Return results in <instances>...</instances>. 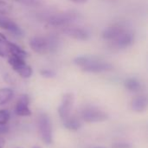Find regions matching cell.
Listing matches in <instances>:
<instances>
[{"label":"cell","mask_w":148,"mask_h":148,"mask_svg":"<svg viewBox=\"0 0 148 148\" xmlns=\"http://www.w3.org/2000/svg\"><path fill=\"white\" fill-rule=\"evenodd\" d=\"M74 63L82 71L88 73H101L113 69V65L95 56H82L74 59Z\"/></svg>","instance_id":"1"},{"label":"cell","mask_w":148,"mask_h":148,"mask_svg":"<svg viewBox=\"0 0 148 148\" xmlns=\"http://www.w3.org/2000/svg\"><path fill=\"white\" fill-rule=\"evenodd\" d=\"M31 49L40 55L54 53L59 47V39L55 35L50 36H35L29 39Z\"/></svg>","instance_id":"2"},{"label":"cell","mask_w":148,"mask_h":148,"mask_svg":"<svg viewBox=\"0 0 148 148\" xmlns=\"http://www.w3.org/2000/svg\"><path fill=\"white\" fill-rule=\"evenodd\" d=\"M78 17L79 14L74 11L62 12L49 16V18L47 19V23L52 27H62L73 23Z\"/></svg>","instance_id":"3"},{"label":"cell","mask_w":148,"mask_h":148,"mask_svg":"<svg viewBox=\"0 0 148 148\" xmlns=\"http://www.w3.org/2000/svg\"><path fill=\"white\" fill-rule=\"evenodd\" d=\"M38 127L42 140L46 145H50L53 141L52 127L50 119L46 114H41L38 117Z\"/></svg>","instance_id":"4"},{"label":"cell","mask_w":148,"mask_h":148,"mask_svg":"<svg viewBox=\"0 0 148 148\" xmlns=\"http://www.w3.org/2000/svg\"><path fill=\"white\" fill-rule=\"evenodd\" d=\"M82 118L84 121L88 123H95V122H102L106 121L108 116V114L99 110L95 108H88L82 111Z\"/></svg>","instance_id":"5"},{"label":"cell","mask_w":148,"mask_h":148,"mask_svg":"<svg viewBox=\"0 0 148 148\" xmlns=\"http://www.w3.org/2000/svg\"><path fill=\"white\" fill-rule=\"evenodd\" d=\"M74 101H75V97H74L73 94L67 93V94L63 95V96L62 98L61 105L58 108L59 115L62 121L70 116V114H71V111H72V108L74 106Z\"/></svg>","instance_id":"6"},{"label":"cell","mask_w":148,"mask_h":148,"mask_svg":"<svg viewBox=\"0 0 148 148\" xmlns=\"http://www.w3.org/2000/svg\"><path fill=\"white\" fill-rule=\"evenodd\" d=\"M134 42V35L128 30H124L114 40H113V43L118 49H126L131 46Z\"/></svg>","instance_id":"7"},{"label":"cell","mask_w":148,"mask_h":148,"mask_svg":"<svg viewBox=\"0 0 148 148\" xmlns=\"http://www.w3.org/2000/svg\"><path fill=\"white\" fill-rule=\"evenodd\" d=\"M29 99L27 95H21L15 106V113L18 116H30L31 115V111L29 108Z\"/></svg>","instance_id":"8"},{"label":"cell","mask_w":148,"mask_h":148,"mask_svg":"<svg viewBox=\"0 0 148 148\" xmlns=\"http://www.w3.org/2000/svg\"><path fill=\"white\" fill-rule=\"evenodd\" d=\"M62 31L65 35L75 40L87 41L90 37V33L87 29L82 28H77V27L64 28Z\"/></svg>","instance_id":"9"},{"label":"cell","mask_w":148,"mask_h":148,"mask_svg":"<svg viewBox=\"0 0 148 148\" xmlns=\"http://www.w3.org/2000/svg\"><path fill=\"white\" fill-rule=\"evenodd\" d=\"M0 28L10 32L16 36H22L23 34L21 28L15 22L3 16H0Z\"/></svg>","instance_id":"10"},{"label":"cell","mask_w":148,"mask_h":148,"mask_svg":"<svg viewBox=\"0 0 148 148\" xmlns=\"http://www.w3.org/2000/svg\"><path fill=\"white\" fill-rule=\"evenodd\" d=\"M125 29V27L121 24H114L104 29V30L101 33V36L103 39L107 41H113Z\"/></svg>","instance_id":"11"},{"label":"cell","mask_w":148,"mask_h":148,"mask_svg":"<svg viewBox=\"0 0 148 148\" xmlns=\"http://www.w3.org/2000/svg\"><path fill=\"white\" fill-rule=\"evenodd\" d=\"M5 44H6V48H7L9 56H14L23 58V59H25L28 56V53L23 49L19 47L18 45H16L13 42H10L9 41H7L5 42Z\"/></svg>","instance_id":"12"},{"label":"cell","mask_w":148,"mask_h":148,"mask_svg":"<svg viewBox=\"0 0 148 148\" xmlns=\"http://www.w3.org/2000/svg\"><path fill=\"white\" fill-rule=\"evenodd\" d=\"M132 109L137 113L144 112L147 108V98L145 95H139L134 98L131 103Z\"/></svg>","instance_id":"13"},{"label":"cell","mask_w":148,"mask_h":148,"mask_svg":"<svg viewBox=\"0 0 148 148\" xmlns=\"http://www.w3.org/2000/svg\"><path fill=\"white\" fill-rule=\"evenodd\" d=\"M63 127L70 131H77L82 127L81 121L75 117H68L63 120Z\"/></svg>","instance_id":"14"},{"label":"cell","mask_w":148,"mask_h":148,"mask_svg":"<svg viewBox=\"0 0 148 148\" xmlns=\"http://www.w3.org/2000/svg\"><path fill=\"white\" fill-rule=\"evenodd\" d=\"M13 69H14V71H16L23 78H29V77H30L32 75V73H33V70H32L31 67L29 66L26 62L16 66Z\"/></svg>","instance_id":"15"},{"label":"cell","mask_w":148,"mask_h":148,"mask_svg":"<svg viewBox=\"0 0 148 148\" xmlns=\"http://www.w3.org/2000/svg\"><path fill=\"white\" fill-rule=\"evenodd\" d=\"M125 88L131 92H138L141 89V83L136 78H128L124 82Z\"/></svg>","instance_id":"16"},{"label":"cell","mask_w":148,"mask_h":148,"mask_svg":"<svg viewBox=\"0 0 148 148\" xmlns=\"http://www.w3.org/2000/svg\"><path fill=\"white\" fill-rule=\"evenodd\" d=\"M14 95V92L12 89L9 88H0V106H3L9 102Z\"/></svg>","instance_id":"17"},{"label":"cell","mask_w":148,"mask_h":148,"mask_svg":"<svg viewBox=\"0 0 148 148\" xmlns=\"http://www.w3.org/2000/svg\"><path fill=\"white\" fill-rule=\"evenodd\" d=\"M13 1L29 7H39L43 4V0H13Z\"/></svg>","instance_id":"18"},{"label":"cell","mask_w":148,"mask_h":148,"mask_svg":"<svg viewBox=\"0 0 148 148\" xmlns=\"http://www.w3.org/2000/svg\"><path fill=\"white\" fill-rule=\"evenodd\" d=\"M11 11V5L4 0H0V15H6Z\"/></svg>","instance_id":"19"},{"label":"cell","mask_w":148,"mask_h":148,"mask_svg":"<svg viewBox=\"0 0 148 148\" xmlns=\"http://www.w3.org/2000/svg\"><path fill=\"white\" fill-rule=\"evenodd\" d=\"M10 117V112L5 109H0V125H6Z\"/></svg>","instance_id":"20"},{"label":"cell","mask_w":148,"mask_h":148,"mask_svg":"<svg viewBox=\"0 0 148 148\" xmlns=\"http://www.w3.org/2000/svg\"><path fill=\"white\" fill-rule=\"evenodd\" d=\"M40 75L45 78H53L56 76V72L51 69H42L40 70Z\"/></svg>","instance_id":"21"},{"label":"cell","mask_w":148,"mask_h":148,"mask_svg":"<svg viewBox=\"0 0 148 148\" xmlns=\"http://www.w3.org/2000/svg\"><path fill=\"white\" fill-rule=\"evenodd\" d=\"M113 148H132V145L126 142H116L113 146Z\"/></svg>","instance_id":"22"},{"label":"cell","mask_w":148,"mask_h":148,"mask_svg":"<svg viewBox=\"0 0 148 148\" xmlns=\"http://www.w3.org/2000/svg\"><path fill=\"white\" fill-rule=\"evenodd\" d=\"M9 128L8 127H6V125H0V134H4L6 133H8Z\"/></svg>","instance_id":"23"},{"label":"cell","mask_w":148,"mask_h":148,"mask_svg":"<svg viewBox=\"0 0 148 148\" xmlns=\"http://www.w3.org/2000/svg\"><path fill=\"white\" fill-rule=\"evenodd\" d=\"M6 41H7L6 36H5L3 34L0 33V42H6Z\"/></svg>","instance_id":"24"},{"label":"cell","mask_w":148,"mask_h":148,"mask_svg":"<svg viewBox=\"0 0 148 148\" xmlns=\"http://www.w3.org/2000/svg\"><path fill=\"white\" fill-rule=\"evenodd\" d=\"M71 2H74V3H86L88 0H69Z\"/></svg>","instance_id":"25"},{"label":"cell","mask_w":148,"mask_h":148,"mask_svg":"<svg viewBox=\"0 0 148 148\" xmlns=\"http://www.w3.org/2000/svg\"><path fill=\"white\" fill-rule=\"evenodd\" d=\"M4 145H5V140L0 137V148H3L4 147Z\"/></svg>","instance_id":"26"},{"label":"cell","mask_w":148,"mask_h":148,"mask_svg":"<svg viewBox=\"0 0 148 148\" xmlns=\"http://www.w3.org/2000/svg\"><path fill=\"white\" fill-rule=\"evenodd\" d=\"M90 148H106L105 147H90Z\"/></svg>","instance_id":"27"},{"label":"cell","mask_w":148,"mask_h":148,"mask_svg":"<svg viewBox=\"0 0 148 148\" xmlns=\"http://www.w3.org/2000/svg\"><path fill=\"white\" fill-rule=\"evenodd\" d=\"M33 148H41V147H34Z\"/></svg>","instance_id":"28"}]
</instances>
